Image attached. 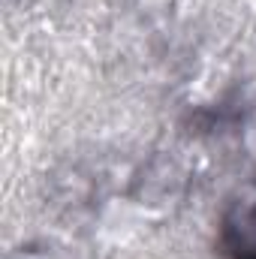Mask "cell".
Returning <instances> with one entry per match:
<instances>
[{
  "label": "cell",
  "instance_id": "1",
  "mask_svg": "<svg viewBox=\"0 0 256 259\" xmlns=\"http://www.w3.org/2000/svg\"><path fill=\"white\" fill-rule=\"evenodd\" d=\"M217 247L226 259H256V175L226 202L217 226Z\"/></svg>",
  "mask_w": 256,
  "mask_h": 259
}]
</instances>
